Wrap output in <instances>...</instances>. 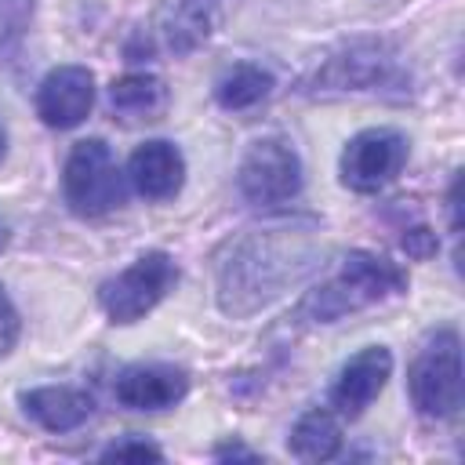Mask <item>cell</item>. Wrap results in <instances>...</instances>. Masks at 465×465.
I'll return each instance as SVG.
<instances>
[{
	"instance_id": "1",
	"label": "cell",
	"mask_w": 465,
	"mask_h": 465,
	"mask_svg": "<svg viewBox=\"0 0 465 465\" xmlns=\"http://www.w3.org/2000/svg\"><path fill=\"white\" fill-rule=\"evenodd\" d=\"M312 269L305 236L291 229H251L218 258V305L225 316H251Z\"/></svg>"
},
{
	"instance_id": "2",
	"label": "cell",
	"mask_w": 465,
	"mask_h": 465,
	"mask_svg": "<svg viewBox=\"0 0 465 465\" xmlns=\"http://www.w3.org/2000/svg\"><path fill=\"white\" fill-rule=\"evenodd\" d=\"M403 291H407V272L396 262L371 251H349L338 272L302 298L298 316L312 323H334L349 312H360Z\"/></svg>"
},
{
	"instance_id": "3",
	"label": "cell",
	"mask_w": 465,
	"mask_h": 465,
	"mask_svg": "<svg viewBox=\"0 0 465 465\" xmlns=\"http://www.w3.org/2000/svg\"><path fill=\"white\" fill-rule=\"evenodd\" d=\"M407 389L421 418L447 421L461 411V338L454 327L429 334L407 371Z\"/></svg>"
},
{
	"instance_id": "4",
	"label": "cell",
	"mask_w": 465,
	"mask_h": 465,
	"mask_svg": "<svg viewBox=\"0 0 465 465\" xmlns=\"http://www.w3.org/2000/svg\"><path fill=\"white\" fill-rule=\"evenodd\" d=\"M62 193L69 211L80 218H102L124 203V178L102 138H84L69 149L62 167Z\"/></svg>"
},
{
	"instance_id": "5",
	"label": "cell",
	"mask_w": 465,
	"mask_h": 465,
	"mask_svg": "<svg viewBox=\"0 0 465 465\" xmlns=\"http://www.w3.org/2000/svg\"><path fill=\"white\" fill-rule=\"evenodd\" d=\"M178 283V265L167 251H145L138 254L124 272L109 276L98 287V302L109 316V323H138L149 309H156L167 291Z\"/></svg>"
},
{
	"instance_id": "6",
	"label": "cell",
	"mask_w": 465,
	"mask_h": 465,
	"mask_svg": "<svg viewBox=\"0 0 465 465\" xmlns=\"http://www.w3.org/2000/svg\"><path fill=\"white\" fill-rule=\"evenodd\" d=\"M236 189L254 207H280L302 193V160L283 138L254 142L236 171Z\"/></svg>"
},
{
	"instance_id": "7",
	"label": "cell",
	"mask_w": 465,
	"mask_h": 465,
	"mask_svg": "<svg viewBox=\"0 0 465 465\" xmlns=\"http://www.w3.org/2000/svg\"><path fill=\"white\" fill-rule=\"evenodd\" d=\"M407 153L411 145L396 127H367L341 149V185H349L352 193H378L403 171Z\"/></svg>"
},
{
	"instance_id": "8",
	"label": "cell",
	"mask_w": 465,
	"mask_h": 465,
	"mask_svg": "<svg viewBox=\"0 0 465 465\" xmlns=\"http://www.w3.org/2000/svg\"><path fill=\"white\" fill-rule=\"evenodd\" d=\"M91 105H94V76L87 65H58L36 87V116L54 131H69L84 124Z\"/></svg>"
},
{
	"instance_id": "9",
	"label": "cell",
	"mask_w": 465,
	"mask_h": 465,
	"mask_svg": "<svg viewBox=\"0 0 465 465\" xmlns=\"http://www.w3.org/2000/svg\"><path fill=\"white\" fill-rule=\"evenodd\" d=\"M389 374H392V352L385 345H367L356 356H349L345 367L338 371L334 385H331V407H334V414L360 418L378 400V392L385 389Z\"/></svg>"
},
{
	"instance_id": "10",
	"label": "cell",
	"mask_w": 465,
	"mask_h": 465,
	"mask_svg": "<svg viewBox=\"0 0 465 465\" xmlns=\"http://www.w3.org/2000/svg\"><path fill=\"white\" fill-rule=\"evenodd\" d=\"M392 73V58H385L381 44H352L349 51L334 54L312 80H309V94L331 98V94H345V91H371L378 84H385Z\"/></svg>"
},
{
	"instance_id": "11",
	"label": "cell",
	"mask_w": 465,
	"mask_h": 465,
	"mask_svg": "<svg viewBox=\"0 0 465 465\" xmlns=\"http://www.w3.org/2000/svg\"><path fill=\"white\" fill-rule=\"evenodd\" d=\"M113 392L131 411H163L189 392V374L174 363H131L116 374Z\"/></svg>"
},
{
	"instance_id": "12",
	"label": "cell",
	"mask_w": 465,
	"mask_h": 465,
	"mask_svg": "<svg viewBox=\"0 0 465 465\" xmlns=\"http://www.w3.org/2000/svg\"><path fill=\"white\" fill-rule=\"evenodd\" d=\"M127 174H131V185L145 200H171L185 182V160L174 142L153 138L131 153Z\"/></svg>"
},
{
	"instance_id": "13",
	"label": "cell",
	"mask_w": 465,
	"mask_h": 465,
	"mask_svg": "<svg viewBox=\"0 0 465 465\" xmlns=\"http://www.w3.org/2000/svg\"><path fill=\"white\" fill-rule=\"evenodd\" d=\"M22 411L47 432H73L80 429L91 414H94V400L87 389H73V385H40V389H25L18 396Z\"/></svg>"
},
{
	"instance_id": "14",
	"label": "cell",
	"mask_w": 465,
	"mask_h": 465,
	"mask_svg": "<svg viewBox=\"0 0 465 465\" xmlns=\"http://www.w3.org/2000/svg\"><path fill=\"white\" fill-rule=\"evenodd\" d=\"M109 105H113V116H120L124 124L156 120L167 109V87L153 73H127V76L113 80Z\"/></svg>"
},
{
	"instance_id": "15",
	"label": "cell",
	"mask_w": 465,
	"mask_h": 465,
	"mask_svg": "<svg viewBox=\"0 0 465 465\" xmlns=\"http://www.w3.org/2000/svg\"><path fill=\"white\" fill-rule=\"evenodd\" d=\"M287 450L302 461H331L341 450V425L334 411L327 407H309L287 436Z\"/></svg>"
},
{
	"instance_id": "16",
	"label": "cell",
	"mask_w": 465,
	"mask_h": 465,
	"mask_svg": "<svg viewBox=\"0 0 465 465\" xmlns=\"http://www.w3.org/2000/svg\"><path fill=\"white\" fill-rule=\"evenodd\" d=\"M272 91V76L262 69V65H251V62H240L232 69H225L214 84V98L222 109H251L258 102H265Z\"/></svg>"
},
{
	"instance_id": "17",
	"label": "cell",
	"mask_w": 465,
	"mask_h": 465,
	"mask_svg": "<svg viewBox=\"0 0 465 465\" xmlns=\"http://www.w3.org/2000/svg\"><path fill=\"white\" fill-rule=\"evenodd\" d=\"M207 33H211V15H207L203 7H196V4L174 7V11L167 15V22H163V36H167V47H171L174 54H185V51H193L196 44H203Z\"/></svg>"
},
{
	"instance_id": "18",
	"label": "cell",
	"mask_w": 465,
	"mask_h": 465,
	"mask_svg": "<svg viewBox=\"0 0 465 465\" xmlns=\"http://www.w3.org/2000/svg\"><path fill=\"white\" fill-rule=\"evenodd\" d=\"M29 18H33V0H0V51L22 40Z\"/></svg>"
},
{
	"instance_id": "19",
	"label": "cell",
	"mask_w": 465,
	"mask_h": 465,
	"mask_svg": "<svg viewBox=\"0 0 465 465\" xmlns=\"http://www.w3.org/2000/svg\"><path fill=\"white\" fill-rule=\"evenodd\" d=\"M102 458H105V461H127V458H134V461H145V458H149V461H160L163 450H160L156 443H149V440H120V443L105 447Z\"/></svg>"
},
{
	"instance_id": "20",
	"label": "cell",
	"mask_w": 465,
	"mask_h": 465,
	"mask_svg": "<svg viewBox=\"0 0 465 465\" xmlns=\"http://www.w3.org/2000/svg\"><path fill=\"white\" fill-rule=\"evenodd\" d=\"M18 331H22V323H18V309H15V302L7 298V291L0 287V356H7V352L15 349Z\"/></svg>"
},
{
	"instance_id": "21",
	"label": "cell",
	"mask_w": 465,
	"mask_h": 465,
	"mask_svg": "<svg viewBox=\"0 0 465 465\" xmlns=\"http://www.w3.org/2000/svg\"><path fill=\"white\" fill-rule=\"evenodd\" d=\"M400 243H403V251H407L411 258H432V254H436V236H432V232H429L425 225L403 229Z\"/></svg>"
},
{
	"instance_id": "22",
	"label": "cell",
	"mask_w": 465,
	"mask_h": 465,
	"mask_svg": "<svg viewBox=\"0 0 465 465\" xmlns=\"http://www.w3.org/2000/svg\"><path fill=\"white\" fill-rule=\"evenodd\" d=\"M214 458H218V461H232V458H240V461H258V454L247 450L243 443H218V447H214Z\"/></svg>"
},
{
	"instance_id": "23",
	"label": "cell",
	"mask_w": 465,
	"mask_h": 465,
	"mask_svg": "<svg viewBox=\"0 0 465 465\" xmlns=\"http://www.w3.org/2000/svg\"><path fill=\"white\" fill-rule=\"evenodd\" d=\"M4 153H7V134H4V127H0V160H4Z\"/></svg>"
},
{
	"instance_id": "24",
	"label": "cell",
	"mask_w": 465,
	"mask_h": 465,
	"mask_svg": "<svg viewBox=\"0 0 465 465\" xmlns=\"http://www.w3.org/2000/svg\"><path fill=\"white\" fill-rule=\"evenodd\" d=\"M4 240H7V236H4V225H0V247H4Z\"/></svg>"
}]
</instances>
